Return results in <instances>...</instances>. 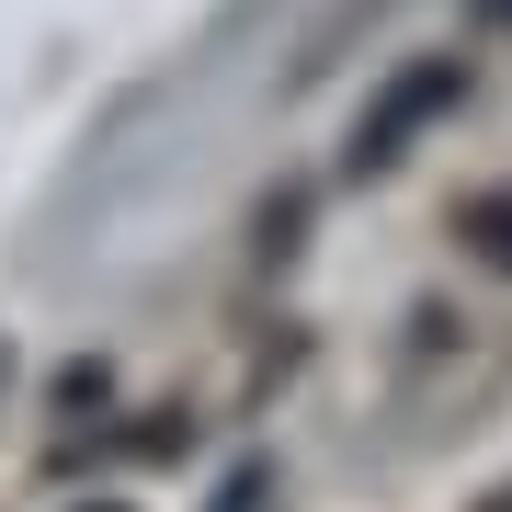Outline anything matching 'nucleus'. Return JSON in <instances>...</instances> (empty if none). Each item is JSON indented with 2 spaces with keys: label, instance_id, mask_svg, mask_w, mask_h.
<instances>
[{
  "label": "nucleus",
  "instance_id": "1",
  "mask_svg": "<svg viewBox=\"0 0 512 512\" xmlns=\"http://www.w3.org/2000/svg\"><path fill=\"white\" fill-rule=\"evenodd\" d=\"M456 92H467V69H456V57H421L399 92H387V103L365 114V126H353V160H365V171H376V160H399V137L421 126V114H444Z\"/></svg>",
  "mask_w": 512,
  "mask_h": 512
},
{
  "label": "nucleus",
  "instance_id": "2",
  "mask_svg": "<svg viewBox=\"0 0 512 512\" xmlns=\"http://www.w3.org/2000/svg\"><path fill=\"white\" fill-rule=\"evenodd\" d=\"M467 239L501 262V274H512V194H478V205H467Z\"/></svg>",
  "mask_w": 512,
  "mask_h": 512
},
{
  "label": "nucleus",
  "instance_id": "3",
  "mask_svg": "<svg viewBox=\"0 0 512 512\" xmlns=\"http://www.w3.org/2000/svg\"><path fill=\"white\" fill-rule=\"evenodd\" d=\"M80 512H126V501H80Z\"/></svg>",
  "mask_w": 512,
  "mask_h": 512
}]
</instances>
